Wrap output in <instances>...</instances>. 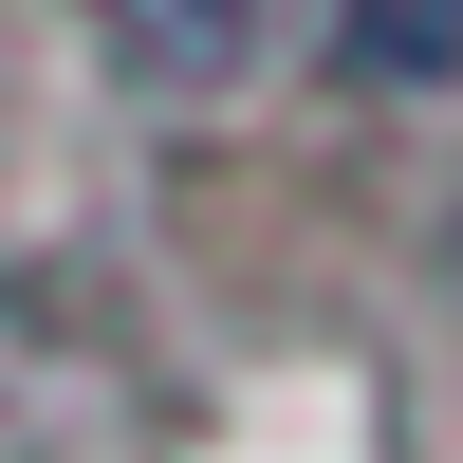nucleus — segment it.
I'll use <instances>...</instances> for the list:
<instances>
[{"instance_id":"f257e3e1","label":"nucleus","mask_w":463,"mask_h":463,"mask_svg":"<svg viewBox=\"0 0 463 463\" xmlns=\"http://www.w3.org/2000/svg\"><path fill=\"white\" fill-rule=\"evenodd\" d=\"M93 19H111V56H130V74L222 93V74H260V56H279V19H297V0H93Z\"/></svg>"},{"instance_id":"f03ea898","label":"nucleus","mask_w":463,"mask_h":463,"mask_svg":"<svg viewBox=\"0 0 463 463\" xmlns=\"http://www.w3.org/2000/svg\"><path fill=\"white\" fill-rule=\"evenodd\" d=\"M353 74L371 93H463V0H353Z\"/></svg>"}]
</instances>
